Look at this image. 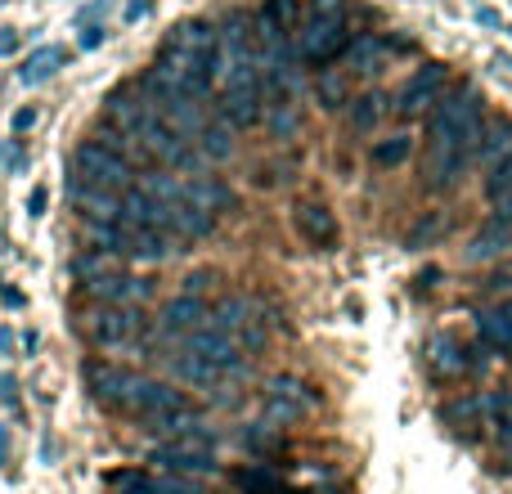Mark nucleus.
Wrapping results in <instances>:
<instances>
[{
	"instance_id": "nucleus-33",
	"label": "nucleus",
	"mask_w": 512,
	"mask_h": 494,
	"mask_svg": "<svg viewBox=\"0 0 512 494\" xmlns=\"http://www.w3.org/2000/svg\"><path fill=\"white\" fill-rule=\"evenodd\" d=\"M104 41H108V32L99 23H90L86 32H81V45H86V50H95V45H104Z\"/></svg>"
},
{
	"instance_id": "nucleus-1",
	"label": "nucleus",
	"mask_w": 512,
	"mask_h": 494,
	"mask_svg": "<svg viewBox=\"0 0 512 494\" xmlns=\"http://www.w3.org/2000/svg\"><path fill=\"white\" fill-rule=\"evenodd\" d=\"M216 63H221V32L207 18H185L171 27L167 41L158 45V59L135 86L149 95V104L171 108L176 99H198L203 104L216 86Z\"/></svg>"
},
{
	"instance_id": "nucleus-22",
	"label": "nucleus",
	"mask_w": 512,
	"mask_h": 494,
	"mask_svg": "<svg viewBox=\"0 0 512 494\" xmlns=\"http://www.w3.org/2000/svg\"><path fill=\"white\" fill-rule=\"evenodd\" d=\"M315 99L324 108H346V104H351V77H346L342 68H319Z\"/></svg>"
},
{
	"instance_id": "nucleus-23",
	"label": "nucleus",
	"mask_w": 512,
	"mask_h": 494,
	"mask_svg": "<svg viewBox=\"0 0 512 494\" xmlns=\"http://www.w3.org/2000/svg\"><path fill=\"white\" fill-rule=\"evenodd\" d=\"M445 423L454 432H477L486 423V396H463V400H450L445 405Z\"/></svg>"
},
{
	"instance_id": "nucleus-11",
	"label": "nucleus",
	"mask_w": 512,
	"mask_h": 494,
	"mask_svg": "<svg viewBox=\"0 0 512 494\" xmlns=\"http://www.w3.org/2000/svg\"><path fill=\"white\" fill-rule=\"evenodd\" d=\"M212 324L221 328V333H230L243 351H261V346H265V319H261V310H256V301H248V297L216 301V306H212Z\"/></svg>"
},
{
	"instance_id": "nucleus-18",
	"label": "nucleus",
	"mask_w": 512,
	"mask_h": 494,
	"mask_svg": "<svg viewBox=\"0 0 512 494\" xmlns=\"http://www.w3.org/2000/svg\"><path fill=\"white\" fill-rule=\"evenodd\" d=\"M463 346H459V337L454 333H436L432 342H427V364H432V373L436 378H459L463 369H468V360H463Z\"/></svg>"
},
{
	"instance_id": "nucleus-8",
	"label": "nucleus",
	"mask_w": 512,
	"mask_h": 494,
	"mask_svg": "<svg viewBox=\"0 0 512 494\" xmlns=\"http://www.w3.org/2000/svg\"><path fill=\"white\" fill-rule=\"evenodd\" d=\"M81 378H86V391L95 405L113 409V414H131L135 396H140L144 378L135 369H126V364L117 360H86L81 364Z\"/></svg>"
},
{
	"instance_id": "nucleus-3",
	"label": "nucleus",
	"mask_w": 512,
	"mask_h": 494,
	"mask_svg": "<svg viewBox=\"0 0 512 494\" xmlns=\"http://www.w3.org/2000/svg\"><path fill=\"white\" fill-rule=\"evenodd\" d=\"M481 131H486V99L477 86H459L445 99H436L427 113V149H454V153H477Z\"/></svg>"
},
{
	"instance_id": "nucleus-20",
	"label": "nucleus",
	"mask_w": 512,
	"mask_h": 494,
	"mask_svg": "<svg viewBox=\"0 0 512 494\" xmlns=\"http://www.w3.org/2000/svg\"><path fill=\"white\" fill-rule=\"evenodd\" d=\"M59 63H63L59 45H41V50H32L23 59V68H18V81H23V86H45V81L59 72Z\"/></svg>"
},
{
	"instance_id": "nucleus-21",
	"label": "nucleus",
	"mask_w": 512,
	"mask_h": 494,
	"mask_svg": "<svg viewBox=\"0 0 512 494\" xmlns=\"http://www.w3.org/2000/svg\"><path fill=\"white\" fill-rule=\"evenodd\" d=\"M234 126L230 122H221V117H216V122H207L203 131H198V153H203V158H212V162H225V158H234Z\"/></svg>"
},
{
	"instance_id": "nucleus-2",
	"label": "nucleus",
	"mask_w": 512,
	"mask_h": 494,
	"mask_svg": "<svg viewBox=\"0 0 512 494\" xmlns=\"http://www.w3.org/2000/svg\"><path fill=\"white\" fill-rule=\"evenodd\" d=\"M216 117L230 122L234 131H252L265 117V72L256 32L243 27L234 14L221 32V63H216Z\"/></svg>"
},
{
	"instance_id": "nucleus-16",
	"label": "nucleus",
	"mask_w": 512,
	"mask_h": 494,
	"mask_svg": "<svg viewBox=\"0 0 512 494\" xmlns=\"http://www.w3.org/2000/svg\"><path fill=\"white\" fill-rule=\"evenodd\" d=\"M292 225H297L301 243L315 247V252H328V247H337V239H342V225H337L333 207H324V203H297Z\"/></svg>"
},
{
	"instance_id": "nucleus-30",
	"label": "nucleus",
	"mask_w": 512,
	"mask_h": 494,
	"mask_svg": "<svg viewBox=\"0 0 512 494\" xmlns=\"http://www.w3.org/2000/svg\"><path fill=\"white\" fill-rule=\"evenodd\" d=\"M436 230H441V216H423V221L414 225V234H409V247H423Z\"/></svg>"
},
{
	"instance_id": "nucleus-15",
	"label": "nucleus",
	"mask_w": 512,
	"mask_h": 494,
	"mask_svg": "<svg viewBox=\"0 0 512 494\" xmlns=\"http://www.w3.org/2000/svg\"><path fill=\"white\" fill-rule=\"evenodd\" d=\"M108 486H113L117 494H203V486H198L194 477H171V472H113L108 477Z\"/></svg>"
},
{
	"instance_id": "nucleus-12",
	"label": "nucleus",
	"mask_w": 512,
	"mask_h": 494,
	"mask_svg": "<svg viewBox=\"0 0 512 494\" xmlns=\"http://www.w3.org/2000/svg\"><path fill=\"white\" fill-rule=\"evenodd\" d=\"M86 292L99 301V306H144V301L153 297V283L140 279V274H95V279H86Z\"/></svg>"
},
{
	"instance_id": "nucleus-29",
	"label": "nucleus",
	"mask_w": 512,
	"mask_h": 494,
	"mask_svg": "<svg viewBox=\"0 0 512 494\" xmlns=\"http://www.w3.org/2000/svg\"><path fill=\"white\" fill-rule=\"evenodd\" d=\"M243 445H248L252 454H274V450L283 445V436H279V427L265 423V418H261V423H252L248 432H243Z\"/></svg>"
},
{
	"instance_id": "nucleus-26",
	"label": "nucleus",
	"mask_w": 512,
	"mask_h": 494,
	"mask_svg": "<svg viewBox=\"0 0 512 494\" xmlns=\"http://www.w3.org/2000/svg\"><path fill=\"white\" fill-rule=\"evenodd\" d=\"M512 153V122H495L481 131V144H477V158L486 162V167H499Z\"/></svg>"
},
{
	"instance_id": "nucleus-10",
	"label": "nucleus",
	"mask_w": 512,
	"mask_h": 494,
	"mask_svg": "<svg viewBox=\"0 0 512 494\" xmlns=\"http://www.w3.org/2000/svg\"><path fill=\"white\" fill-rule=\"evenodd\" d=\"M315 405H319V391L306 387L301 378H292V373L270 378L265 382V391H261V414H265V423H274V427L301 423Z\"/></svg>"
},
{
	"instance_id": "nucleus-34",
	"label": "nucleus",
	"mask_w": 512,
	"mask_h": 494,
	"mask_svg": "<svg viewBox=\"0 0 512 494\" xmlns=\"http://www.w3.org/2000/svg\"><path fill=\"white\" fill-rule=\"evenodd\" d=\"M32 126H36V108H18V113H14V135L32 131Z\"/></svg>"
},
{
	"instance_id": "nucleus-25",
	"label": "nucleus",
	"mask_w": 512,
	"mask_h": 494,
	"mask_svg": "<svg viewBox=\"0 0 512 494\" xmlns=\"http://www.w3.org/2000/svg\"><path fill=\"white\" fill-rule=\"evenodd\" d=\"M234 486H239L243 494H288V486H283V477H279V472H270L265 463L239 468V472H234Z\"/></svg>"
},
{
	"instance_id": "nucleus-35",
	"label": "nucleus",
	"mask_w": 512,
	"mask_h": 494,
	"mask_svg": "<svg viewBox=\"0 0 512 494\" xmlns=\"http://www.w3.org/2000/svg\"><path fill=\"white\" fill-rule=\"evenodd\" d=\"M18 50V32L14 27H0V54H14Z\"/></svg>"
},
{
	"instance_id": "nucleus-4",
	"label": "nucleus",
	"mask_w": 512,
	"mask_h": 494,
	"mask_svg": "<svg viewBox=\"0 0 512 494\" xmlns=\"http://www.w3.org/2000/svg\"><path fill=\"white\" fill-rule=\"evenodd\" d=\"M351 14H346V0H306L301 9L297 36H292V50L306 68H328L346 54L351 45Z\"/></svg>"
},
{
	"instance_id": "nucleus-38",
	"label": "nucleus",
	"mask_w": 512,
	"mask_h": 494,
	"mask_svg": "<svg viewBox=\"0 0 512 494\" xmlns=\"http://www.w3.org/2000/svg\"><path fill=\"white\" fill-rule=\"evenodd\" d=\"M495 63H499V68H508V72H512V54H495Z\"/></svg>"
},
{
	"instance_id": "nucleus-37",
	"label": "nucleus",
	"mask_w": 512,
	"mask_h": 494,
	"mask_svg": "<svg viewBox=\"0 0 512 494\" xmlns=\"http://www.w3.org/2000/svg\"><path fill=\"white\" fill-rule=\"evenodd\" d=\"M144 9H149V0H131V5H126V18H140Z\"/></svg>"
},
{
	"instance_id": "nucleus-32",
	"label": "nucleus",
	"mask_w": 512,
	"mask_h": 494,
	"mask_svg": "<svg viewBox=\"0 0 512 494\" xmlns=\"http://www.w3.org/2000/svg\"><path fill=\"white\" fill-rule=\"evenodd\" d=\"M495 432H499V450H504V459L512 463V414L504 418V423H499L495 427Z\"/></svg>"
},
{
	"instance_id": "nucleus-36",
	"label": "nucleus",
	"mask_w": 512,
	"mask_h": 494,
	"mask_svg": "<svg viewBox=\"0 0 512 494\" xmlns=\"http://www.w3.org/2000/svg\"><path fill=\"white\" fill-rule=\"evenodd\" d=\"M477 23H486V27H499V14H495V9H477Z\"/></svg>"
},
{
	"instance_id": "nucleus-39",
	"label": "nucleus",
	"mask_w": 512,
	"mask_h": 494,
	"mask_svg": "<svg viewBox=\"0 0 512 494\" xmlns=\"http://www.w3.org/2000/svg\"><path fill=\"white\" fill-rule=\"evenodd\" d=\"M5 450H9V441H5V427H0V459H5Z\"/></svg>"
},
{
	"instance_id": "nucleus-13",
	"label": "nucleus",
	"mask_w": 512,
	"mask_h": 494,
	"mask_svg": "<svg viewBox=\"0 0 512 494\" xmlns=\"http://www.w3.org/2000/svg\"><path fill=\"white\" fill-rule=\"evenodd\" d=\"M445 81H450V68H445V63H423V68H418L414 77L405 81V90H400L396 113L400 117H418L423 108H432L436 99H441Z\"/></svg>"
},
{
	"instance_id": "nucleus-27",
	"label": "nucleus",
	"mask_w": 512,
	"mask_h": 494,
	"mask_svg": "<svg viewBox=\"0 0 512 494\" xmlns=\"http://www.w3.org/2000/svg\"><path fill=\"white\" fill-rule=\"evenodd\" d=\"M342 59H346V72H373L382 63V41L378 36H355Z\"/></svg>"
},
{
	"instance_id": "nucleus-19",
	"label": "nucleus",
	"mask_w": 512,
	"mask_h": 494,
	"mask_svg": "<svg viewBox=\"0 0 512 494\" xmlns=\"http://www.w3.org/2000/svg\"><path fill=\"white\" fill-rule=\"evenodd\" d=\"M508 247H512V225H504V221H495V216H490L486 230L472 234L468 261H495V256H504Z\"/></svg>"
},
{
	"instance_id": "nucleus-7",
	"label": "nucleus",
	"mask_w": 512,
	"mask_h": 494,
	"mask_svg": "<svg viewBox=\"0 0 512 494\" xmlns=\"http://www.w3.org/2000/svg\"><path fill=\"white\" fill-rule=\"evenodd\" d=\"M149 463L171 477H212L216 472V432L203 436H171V441L153 445Z\"/></svg>"
},
{
	"instance_id": "nucleus-6",
	"label": "nucleus",
	"mask_w": 512,
	"mask_h": 494,
	"mask_svg": "<svg viewBox=\"0 0 512 494\" xmlns=\"http://www.w3.org/2000/svg\"><path fill=\"white\" fill-rule=\"evenodd\" d=\"M135 180V162L117 153L108 140L90 135L72 149V185L81 189H108V194H126Z\"/></svg>"
},
{
	"instance_id": "nucleus-40",
	"label": "nucleus",
	"mask_w": 512,
	"mask_h": 494,
	"mask_svg": "<svg viewBox=\"0 0 512 494\" xmlns=\"http://www.w3.org/2000/svg\"><path fill=\"white\" fill-rule=\"evenodd\" d=\"M508 36H512V23H508Z\"/></svg>"
},
{
	"instance_id": "nucleus-28",
	"label": "nucleus",
	"mask_w": 512,
	"mask_h": 494,
	"mask_svg": "<svg viewBox=\"0 0 512 494\" xmlns=\"http://www.w3.org/2000/svg\"><path fill=\"white\" fill-rule=\"evenodd\" d=\"M409 153H414V140H409V135L378 140L373 144V167H400V162H409Z\"/></svg>"
},
{
	"instance_id": "nucleus-17",
	"label": "nucleus",
	"mask_w": 512,
	"mask_h": 494,
	"mask_svg": "<svg viewBox=\"0 0 512 494\" xmlns=\"http://www.w3.org/2000/svg\"><path fill=\"white\" fill-rule=\"evenodd\" d=\"M185 203H194V207H203V212H212V216H225V212H234V189L225 185L221 176H189L185 180Z\"/></svg>"
},
{
	"instance_id": "nucleus-9",
	"label": "nucleus",
	"mask_w": 512,
	"mask_h": 494,
	"mask_svg": "<svg viewBox=\"0 0 512 494\" xmlns=\"http://www.w3.org/2000/svg\"><path fill=\"white\" fill-rule=\"evenodd\" d=\"M149 333V315L144 306H95L86 315V337L104 351H126Z\"/></svg>"
},
{
	"instance_id": "nucleus-5",
	"label": "nucleus",
	"mask_w": 512,
	"mask_h": 494,
	"mask_svg": "<svg viewBox=\"0 0 512 494\" xmlns=\"http://www.w3.org/2000/svg\"><path fill=\"white\" fill-rule=\"evenodd\" d=\"M126 418H135L144 432H158V436H167V441H171V436H203V432H212V427H207V418H203V409H198L185 391H176L171 382H158V378H144L140 396H135V405H131V414H126Z\"/></svg>"
},
{
	"instance_id": "nucleus-24",
	"label": "nucleus",
	"mask_w": 512,
	"mask_h": 494,
	"mask_svg": "<svg viewBox=\"0 0 512 494\" xmlns=\"http://www.w3.org/2000/svg\"><path fill=\"white\" fill-rule=\"evenodd\" d=\"M387 99L382 95H360V99H351L346 104V122H351V131H360V135H369V131H378V122L387 117Z\"/></svg>"
},
{
	"instance_id": "nucleus-14",
	"label": "nucleus",
	"mask_w": 512,
	"mask_h": 494,
	"mask_svg": "<svg viewBox=\"0 0 512 494\" xmlns=\"http://www.w3.org/2000/svg\"><path fill=\"white\" fill-rule=\"evenodd\" d=\"M203 324H212V306H207L203 297H194V292L171 297L167 306H162V315H158V333L162 337H176V342H185V337L198 333Z\"/></svg>"
},
{
	"instance_id": "nucleus-31",
	"label": "nucleus",
	"mask_w": 512,
	"mask_h": 494,
	"mask_svg": "<svg viewBox=\"0 0 512 494\" xmlns=\"http://www.w3.org/2000/svg\"><path fill=\"white\" fill-rule=\"evenodd\" d=\"M45 203H50V194H45V185H36L32 194H27V212H32V216H45Z\"/></svg>"
}]
</instances>
